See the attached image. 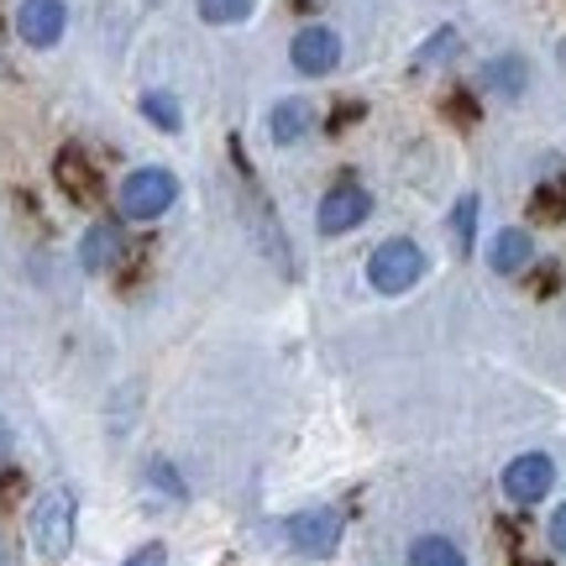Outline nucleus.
<instances>
[{"label": "nucleus", "instance_id": "5701e85b", "mask_svg": "<svg viewBox=\"0 0 566 566\" xmlns=\"http://www.w3.org/2000/svg\"><path fill=\"white\" fill-rule=\"evenodd\" d=\"M6 451H11V424L0 420V457H6Z\"/></svg>", "mask_w": 566, "mask_h": 566}, {"label": "nucleus", "instance_id": "2eb2a0df", "mask_svg": "<svg viewBox=\"0 0 566 566\" xmlns=\"http://www.w3.org/2000/svg\"><path fill=\"white\" fill-rule=\"evenodd\" d=\"M142 116L158 126V132H168V137L184 126V111H179V101H174L168 90H147V95H142Z\"/></svg>", "mask_w": 566, "mask_h": 566}, {"label": "nucleus", "instance_id": "4468645a", "mask_svg": "<svg viewBox=\"0 0 566 566\" xmlns=\"http://www.w3.org/2000/svg\"><path fill=\"white\" fill-rule=\"evenodd\" d=\"M409 566H467V556L446 535H420V541H409Z\"/></svg>", "mask_w": 566, "mask_h": 566}, {"label": "nucleus", "instance_id": "0eeeda50", "mask_svg": "<svg viewBox=\"0 0 566 566\" xmlns=\"http://www.w3.org/2000/svg\"><path fill=\"white\" fill-rule=\"evenodd\" d=\"M551 488H556V462L546 451H525V457H514L504 467V493L514 504H541Z\"/></svg>", "mask_w": 566, "mask_h": 566}, {"label": "nucleus", "instance_id": "423d86ee", "mask_svg": "<svg viewBox=\"0 0 566 566\" xmlns=\"http://www.w3.org/2000/svg\"><path fill=\"white\" fill-rule=\"evenodd\" d=\"M367 216H373V195H367L363 184H336V189H325V200L315 205V231H321V237H346V231H357Z\"/></svg>", "mask_w": 566, "mask_h": 566}, {"label": "nucleus", "instance_id": "1a4fd4ad", "mask_svg": "<svg viewBox=\"0 0 566 566\" xmlns=\"http://www.w3.org/2000/svg\"><path fill=\"white\" fill-rule=\"evenodd\" d=\"M53 179H59V189L74 205H95L105 195L101 168H95V163H90V153H80V147H63L59 158H53Z\"/></svg>", "mask_w": 566, "mask_h": 566}, {"label": "nucleus", "instance_id": "6ab92c4d", "mask_svg": "<svg viewBox=\"0 0 566 566\" xmlns=\"http://www.w3.org/2000/svg\"><path fill=\"white\" fill-rule=\"evenodd\" d=\"M147 478H153V483H163V493H168V499H184V493H189V488L179 483V472H174L168 462H153V467H147Z\"/></svg>", "mask_w": 566, "mask_h": 566}, {"label": "nucleus", "instance_id": "b1692460", "mask_svg": "<svg viewBox=\"0 0 566 566\" xmlns=\"http://www.w3.org/2000/svg\"><path fill=\"white\" fill-rule=\"evenodd\" d=\"M0 566H17V556H11V546L0 541Z\"/></svg>", "mask_w": 566, "mask_h": 566}, {"label": "nucleus", "instance_id": "f8f14e48", "mask_svg": "<svg viewBox=\"0 0 566 566\" xmlns=\"http://www.w3.org/2000/svg\"><path fill=\"white\" fill-rule=\"evenodd\" d=\"M310 126H315V105L300 101V95H289V101L273 105V116H268V132L279 147H294V142L310 137Z\"/></svg>", "mask_w": 566, "mask_h": 566}, {"label": "nucleus", "instance_id": "39448f33", "mask_svg": "<svg viewBox=\"0 0 566 566\" xmlns=\"http://www.w3.org/2000/svg\"><path fill=\"white\" fill-rule=\"evenodd\" d=\"M289 63H294V74H304V80H325V74L342 63V38H336V27H325V21L300 27L294 42H289Z\"/></svg>", "mask_w": 566, "mask_h": 566}, {"label": "nucleus", "instance_id": "f257e3e1", "mask_svg": "<svg viewBox=\"0 0 566 566\" xmlns=\"http://www.w3.org/2000/svg\"><path fill=\"white\" fill-rule=\"evenodd\" d=\"M174 200H179L174 168H137V174L122 179V195H116L126 221H163L174 210Z\"/></svg>", "mask_w": 566, "mask_h": 566}, {"label": "nucleus", "instance_id": "7ed1b4c3", "mask_svg": "<svg viewBox=\"0 0 566 566\" xmlns=\"http://www.w3.org/2000/svg\"><path fill=\"white\" fill-rule=\"evenodd\" d=\"M32 546L42 562H63L74 546V493L69 488H48L32 509Z\"/></svg>", "mask_w": 566, "mask_h": 566}, {"label": "nucleus", "instance_id": "4be33fe9", "mask_svg": "<svg viewBox=\"0 0 566 566\" xmlns=\"http://www.w3.org/2000/svg\"><path fill=\"white\" fill-rule=\"evenodd\" d=\"M11 488H21V483H17V478H0V509L11 504Z\"/></svg>", "mask_w": 566, "mask_h": 566}, {"label": "nucleus", "instance_id": "20e7f679", "mask_svg": "<svg viewBox=\"0 0 566 566\" xmlns=\"http://www.w3.org/2000/svg\"><path fill=\"white\" fill-rule=\"evenodd\" d=\"M342 530L346 520L336 514V509H304V514H289L283 520V541L300 551V556H310V562H325L331 551L342 546Z\"/></svg>", "mask_w": 566, "mask_h": 566}, {"label": "nucleus", "instance_id": "f03ea898", "mask_svg": "<svg viewBox=\"0 0 566 566\" xmlns=\"http://www.w3.org/2000/svg\"><path fill=\"white\" fill-rule=\"evenodd\" d=\"M424 247L409 242V237H388L373 258H367V283L378 289V294H409L415 283L424 279Z\"/></svg>", "mask_w": 566, "mask_h": 566}, {"label": "nucleus", "instance_id": "a211bd4d", "mask_svg": "<svg viewBox=\"0 0 566 566\" xmlns=\"http://www.w3.org/2000/svg\"><path fill=\"white\" fill-rule=\"evenodd\" d=\"M446 53H457V27H441L430 42H420V53H415V63L420 69H430V63H441Z\"/></svg>", "mask_w": 566, "mask_h": 566}, {"label": "nucleus", "instance_id": "aec40b11", "mask_svg": "<svg viewBox=\"0 0 566 566\" xmlns=\"http://www.w3.org/2000/svg\"><path fill=\"white\" fill-rule=\"evenodd\" d=\"M122 566H168V551L158 546V541H153V546H142V551H132V556H126Z\"/></svg>", "mask_w": 566, "mask_h": 566}, {"label": "nucleus", "instance_id": "dca6fc26", "mask_svg": "<svg viewBox=\"0 0 566 566\" xmlns=\"http://www.w3.org/2000/svg\"><path fill=\"white\" fill-rule=\"evenodd\" d=\"M451 242H457L462 258L478 247V195H462V200H457V210H451Z\"/></svg>", "mask_w": 566, "mask_h": 566}, {"label": "nucleus", "instance_id": "ddd939ff", "mask_svg": "<svg viewBox=\"0 0 566 566\" xmlns=\"http://www.w3.org/2000/svg\"><path fill=\"white\" fill-rule=\"evenodd\" d=\"M488 90L493 95H504V101H520L530 90V63H525V53H499V59L488 63Z\"/></svg>", "mask_w": 566, "mask_h": 566}, {"label": "nucleus", "instance_id": "6e6552de", "mask_svg": "<svg viewBox=\"0 0 566 566\" xmlns=\"http://www.w3.org/2000/svg\"><path fill=\"white\" fill-rule=\"evenodd\" d=\"M63 27H69V6L63 0H21L17 6V38L27 48H59Z\"/></svg>", "mask_w": 566, "mask_h": 566}, {"label": "nucleus", "instance_id": "412c9836", "mask_svg": "<svg viewBox=\"0 0 566 566\" xmlns=\"http://www.w3.org/2000/svg\"><path fill=\"white\" fill-rule=\"evenodd\" d=\"M551 546H556V551H562V556H566V504L562 509H556V514H551Z\"/></svg>", "mask_w": 566, "mask_h": 566}, {"label": "nucleus", "instance_id": "9b49d317", "mask_svg": "<svg viewBox=\"0 0 566 566\" xmlns=\"http://www.w3.org/2000/svg\"><path fill=\"white\" fill-rule=\"evenodd\" d=\"M488 263H493V273H525L535 263V237L520 231V226H504L488 247Z\"/></svg>", "mask_w": 566, "mask_h": 566}, {"label": "nucleus", "instance_id": "f3484780", "mask_svg": "<svg viewBox=\"0 0 566 566\" xmlns=\"http://www.w3.org/2000/svg\"><path fill=\"white\" fill-rule=\"evenodd\" d=\"M195 11L210 27H237V21H247L258 11V0H195Z\"/></svg>", "mask_w": 566, "mask_h": 566}, {"label": "nucleus", "instance_id": "9d476101", "mask_svg": "<svg viewBox=\"0 0 566 566\" xmlns=\"http://www.w3.org/2000/svg\"><path fill=\"white\" fill-rule=\"evenodd\" d=\"M116 258H122V226L95 221L80 242V268L84 273H105V268H116Z\"/></svg>", "mask_w": 566, "mask_h": 566}]
</instances>
